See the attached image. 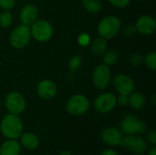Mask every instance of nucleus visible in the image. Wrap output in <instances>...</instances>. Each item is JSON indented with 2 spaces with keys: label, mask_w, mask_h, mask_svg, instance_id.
<instances>
[{
  "label": "nucleus",
  "mask_w": 156,
  "mask_h": 155,
  "mask_svg": "<svg viewBox=\"0 0 156 155\" xmlns=\"http://www.w3.org/2000/svg\"><path fill=\"white\" fill-rule=\"evenodd\" d=\"M23 122L16 114H5L0 122V132L6 139L17 140L23 133Z\"/></svg>",
  "instance_id": "obj_1"
},
{
  "label": "nucleus",
  "mask_w": 156,
  "mask_h": 155,
  "mask_svg": "<svg viewBox=\"0 0 156 155\" xmlns=\"http://www.w3.org/2000/svg\"><path fill=\"white\" fill-rule=\"evenodd\" d=\"M122 27V21L116 16H107L98 24V33L100 37L106 40L112 39L118 35Z\"/></svg>",
  "instance_id": "obj_2"
},
{
  "label": "nucleus",
  "mask_w": 156,
  "mask_h": 155,
  "mask_svg": "<svg viewBox=\"0 0 156 155\" xmlns=\"http://www.w3.org/2000/svg\"><path fill=\"white\" fill-rule=\"evenodd\" d=\"M120 130L125 135H138L146 132L147 125L136 116L128 114L125 115L120 124Z\"/></svg>",
  "instance_id": "obj_3"
},
{
  "label": "nucleus",
  "mask_w": 156,
  "mask_h": 155,
  "mask_svg": "<svg viewBox=\"0 0 156 155\" xmlns=\"http://www.w3.org/2000/svg\"><path fill=\"white\" fill-rule=\"evenodd\" d=\"M31 37L38 42H47L51 39L54 29L51 23L46 19H37L30 26Z\"/></svg>",
  "instance_id": "obj_4"
},
{
  "label": "nucleus",
  "mask_w": 156,
  "mask_h": 155,
  "mask_svg": "<svg viewBox=\"0 0 156 155\" xmlns=\"http://www.w3.org/2000/svg\"><path fill=\"white\" fill-rule=\"evenodd\" d=\"M30 27L26 25H19L16 26L9 36L10 45L16 49H21L27 47L31 40Z\"/></svg>",
  "instance_id": "obj_5"
},
{
  "label": "nucleus",
  "mask_w": 156,
  "mask_h": 155,
  "mask_svg": "<svg viewBox=\"0 0 156 155\" xmlns=\"http://www.w3.org/2000/svg\"><path fill=\"white\" fill-rule=\"evenodd\" d=\"M90 109V100L83 94L71 96L66 103V111L71 116H81Z\"/></svg>",
  "instance_id": "obj_6"
},
{
  "label": "nucleus",
  "mask_w": 156,
  "mask_h": 155,
  "mask_svg": "<svg viewBox=\"0 0 156 155\" xmlns=\"http://www.w3.org/2000/svg\"><path fill=\"white\" fill-rule=\"evenodd\" d=\"M112 81V71L105 64L98 65L92 72V83L99 90H106Z\"/></svg>",
  "instance_id": "obj_7"
},
{
  "label": "nucleus",
  "mask_w": 156,
  "mask_h": 155,
  "mask_svg": "<svg viewBox=\"0 0 156 155\" xmlns=\"http://www.w3.org/2000/svg\"><path fill=\"white\" fill-rule=\"evenodd\" d=\"M120 145L136 155L144 154L148 151V143L145 139L137 135H125L122 137Z\"/></svg>",
  "instance_id": "obj_8"
},
{
  "label": "nucleus",
  "mask_w": 156,
  "mask_h": 155,
  "mask_svg": "<svg viewBox=\"0 0 156 155\" xmlns=\"http://www.w3.org/2000/svg\"><path fill=\"white\" fill-rule=\"evenodd\" d=\"M5 105L9 113L19 115L25 111L27 102L25 97L20 92L11 91L5 97Z\"/></svg>",
  "instance_id": "obj_9"
},
{
  "label": "nucleus",
  "mask_w": 156,
  "mask_h": 155,
  "mask_svg": "<svg viewBox=\"0 0 156 155\" xmlns=\"http://www.w3.org/2000/svg\"><path fill=\"white\" fill-rule=\"evenodd\" d=\"M116 105V96L112 92H104L100 94L93 102L94 110L101 114H106L112 111Z\"/></svg>",
  "instance_id": "obj_10"
},
{
  "label": "nucleus",
  "mask_w": 156,
  "mask_h": 155,
  "mask_svg": "<svg viewBox=\"0 0 156 155\" xmlns=\"http://www.w3.org/2000/svg\"><path fill=\"white\" fill-rule=\"evenodd\" d=\"M112 84L115 90L119 94L129 96L134 91L135 84L133 79L126 74H118L112 79Z\"/></svg>",
  "instance_id": "obj_11"
},
{
  "label": "nucleus",
  "mask_w": 156,
  "mask_h": 155,
  "mask_svg": "<svg viewBox=\"0 0 156 155\" xmlns=\"http://www.w3.org/2000/svg\"><path fill=\"white\" fill-rule=\"evenodd\" d=\"M123 135L122 131L114 126H110L105 128L101 133V141L112 147L119 146L121 143V141L122 139Z\"/></svg>",
  "instance_id": "obj_12"
},
{
  "label": "nucleus",
  "mask_w": 156,
  "mask_h": 155,
  "mask_svg": "<svg viewBox=\"0 0 156 155\" xmlns=\"http://www.w3.org/2000/svg\"><path fill=\"white\" fill-rule=\"evenodd\" d=\"M135 27L137 32H139L142 35H152L154 33L156 29L155 18L149 15H143L137 18Z\"/></svg>",
  "instance_id": "obj_13"
},
{
  "label": "nucleus",
  "mask_w": 156,
  "mask_h": 155,
  "mask_svg": "<svg viewBox=\"0 0 156 155\" xmlns=\"http://www.w3.org/2000/svg\"><path fill=\"white\" fill-rule=\"evenodd\" d=\"M58 89H57V85L55 84V82L51 79H43L41 80L37 87V95L43 99V100H51L53 99L56 94H57Z\"/></svg>",
  "instance_id": "obj_14"
},
{
  "label": "nucleus",
  "mask_w": 156,
  "mask_h": 155,
  "mask_svg": "<svg viewBox=\"0 0 156 155\" xmlns=\"http://www.w3.org/2000/svg\"><path fill=\"white\" fill-rule=\"evenodd\" d=\"M38 16V9L36 5L28 4L24 5L19 13V18L20 22L23 25H26L27 26H30Z\"/></svg>",
  "instance_id": "obj_15"
},
{
  "label": "nucleus",
  "mask_w": 156,
  "mask_h": 155,
  "mask_svg": "<svg viewBox=\"0 0 156 155\" xmlns=\"http://www.w3.org/2000/svg\"><path fill=\"white\" fill-rule=\"evenodd\" d=\"M22 146L16 140L7 139L0 145V155H20Z\"/></svg>",
  "instance_id": "obj_16"
},
{
  "label": "nucleus",
  "mask_w": 156,
  "mask_h": 155,
  "mask_svg": "<svg viewBox=\"0 0 156 155\" xmlns=\"http://www.w3.org/2000/svg\"><path fill=\"white\" fill-rule=\"evenodd\" d=\"M19 138L21 146L29 151L36 150L40 144L38 136L33 132H23Z\"/></svg>",
  "instance_id": "obj_17"
},
{
  "label": "nucleus",
  "mask_w": 156,
  "mask_h": 155,
  "mask_svg": "<svg viewBox=\"0 0 156 155\" xmlns=\"http://www.w3.org/2000/svg\"><path fill=\"white\" fill-rule=\"evenodd\" d=\"M128 98H129L128 105H130L133 110L140 111L145 106V103H146L145 97L140 92L133 91L128 96Z\"/></svg>",
  "instance_id": "obj_18"
},
{
  "label": "nucleus",
  "mask_w": 156,
  "mask_h": 155,
  "mask_svg": "<svg viewBox=\"0 0 156 155\" xmlns=\"http://www.w3.org/2000/svg\"><path fill=\"white\" fill-rule=\"evenodd\" d=\"M90 45L92 53L96 56H101L107 50V40L101 37L94 38Z\"/></svg>",
  "instance_id": "obj_19"
},
{
  "label": "nucleus",
  "mask_w": 156,
  "mask_h": 155,
  "mask_svg": "<svg viewBox=\"0 0 156 155\" xmlns=\"http://www.w3.org/2000/svg\"><path fill=\"white\" fill-rule=\"evenodd\" d=\"M102 61H103V64H105L106 66L108 67H111L112 65H114L118 59H119V57H120V53L117 49H109V50H106L103 54H102Z\"/></svg>",
  "instance_id": "obj_20"
},
{
  "label": "nucleus",
  "mask_w": 156,
  "mask_h": 155,
  "mask_svg": "<svg viewBox=\"0 0 156 155\" xmlns=\"http://www.w3.org/2000/svg\"><path fill=\"white\" fill-rule=\"evenodd\" d=\"M86 11L91 14L98 13L101 10L102 5L101 0H81Z\"/></svg>",
  "instance_id": "obj_21"
},
{
  "label": "nucleus",
  "mask_w": 156,
  "mask_h": 155,
  "mask_svg": "<svg viewBox=\"0 0 156 155\" xmlns=\"http://www.w3.org/2000/svg\"><path fill=\"white\" fill-rule=\"evenodd\" d=\"M13 15L9 10H3L0 13V26L2 28H7L12 25Z\"/></svg>",
  "instance_id": "obj_22"
},
{
  "label": "nucleus",
  "mask_w": 156,
  "mask_h": 155,
  "mask_svg": "<svg viewBox=\"0 0 156 155\" xmlns=\"http://www.w3.org/2000/svg\"><path fill=\"white\" fill-rule=\"evenodd\" d=\"M144 62L145 63L146 67L153 70H156V52L154 50L150 51L144 58Z\"/></svg>",
  "instance_id": "obj_23"
},
{
  "label": "nucleus",
  "mask_w": 156,
  "mask_h": 155,
  "mask_svg": "<svg viewBox=\"0 0 156 155\" xmlns=\"http://www.w3.org/2000/svg\"><path fill=\"white\" fill-rule=\"evenodd\" d=\"M82 64V58L80 55H74L69 61V68L71 71H77Z\"/></svg>",
  "instance_id": "obj_24"
},
{
  "label": "nucleus",
  "mask_w": 156,
  "mask_h": 155,
  "mask_svg": "<svg viewBox=\"0 0 156 155\" xmlns=\"http://www.w3.org/2000/svg\"><path fill=\"white\" fill-rule=\"evenodd\" d=\"M129 62L133 67H140L144 63V57L138 53H133L129 58Z\"/></svg>",
  "instance_id": "obj_25"
},
{
  "label": "nucleus",
  "mask_w": 156,
  "mask_h": 155,
  "mask_svg": "<svg viewBox=\"0 0 156 155\" xmlns=\"http://www.w3.org/2000/svg\"><path fill=\"white\" fill-rule=\"evenodd\" d=\"M137 33L135 25H127L122 29V34L125 37H132Z\"/></svg>",
  "instance_id": "obj_26"
},
{
  "label": "nucleus",
  "mask_w": 156,
  "mask_h": 155,
  "mask_svg": "<svg viewBox=\"0 0 156 155\" xmlns=\"http://www.w3.org/2000/svg\"><path fill=\"white\" fill-rule=\"evenodd\" d=\"M78 43L81 47H87L90 43V37L87 33H81L78 37Z\"/></svg>",
  "instance_id": "obj_27"
},
{
  "label": "nucleus",
  "mask_w": 156,
  "mask_h": 155,
  "mask_svg": "<svg viewBox=\"0 0 156 155\" xmlns=\"http://www.w3.org/2000/svg\"><path fill=\"white\" fill-rule=\"evenodd\" d=\"M16 5V0H0V7L3 10L11 11Z\"/></svg>",
  "instance_id": "obj_28"
},
{
  "label": "nucleus",
  "mask_w": 156,
  "mask_h": 155,
  "mask_svg": "<svg viewBox=\"0 0 156 155\" xmlns=\"http://www.w3.org/2000/svg\"><path fill=\"white\" fill-rule=\"evenodd\" d=\"M111 5L116 8H124L126 7L132 0H108Z\"/></svg>",
  "instance_id": "obj_29"
},
{
  "label": "nucleus",
  "mask_w": 156,
  "mask_h": 155,
  "mask_svg": "<svg viewBox=\"0 0 156 155\" xmlns=\"http://www.w3.org/2000/svg\"><path fill=\"white\" fill-rule=\"evenodd\" d=\"M146 142L152 146L156 145V132L154 130H150L146 134Z\"/></svg>",
  "instance_id": "obj_30"
},
{
  "label": "nucleus",
  "mask_w": 156,
  "mask_h": 155,
  "mask_svg": "<svg viewBox=\"0 0 156 155\" xmlns=\"http://www.w3.org/2000/svg\"><path fill=\"white\" fill-rule=\"evenodd\" d=\"M117 100V104H119L122 107H125L128 105L129 102V98L127 95H122V94H119L118 97H116Z\"/></svg>",
  "instance_id": "obj_31"
},
{
  "label": "nucleus",
  "mask_w": 156,
  "mask_h": 155,
  "mask_svg": "<svg viewBox=\"0 0 156 155\" xmlns=\"http://www.w3.org/2000/svg\"><path fill=\"white\" fill-rule=\"evenodd\" d=\"M101 155H119V153L112 149H108V150H105L104 152H102Z\"/></svg>",
  "instance_id": "obj_32"
},
{
  "label": "nucleus",
  "mask_w": 156,
  "mask_h": 155,
  "mask_svg": "<svg viewBox=\"0 0 156 155\" xmlns=\"http://www.w3.org/2000/svg\"><path fill=\"white\" fill-rule=\"evenodd\" d=\"M147 155H156V147L155 146H153L150 150H149V152H148V154Z\"/></svg>",
  "instance_id": "obj_33"
},
{
  "label": "nucleus",
  "mask_w": 156,
  "mask_h": 155,
  "mask_svg": "<svg viewBox=\"0 0 156 155\" xmlns=\"http://www.w3.org/2000/svg\"><path fill=\"white\" fill-rule=\"evenodd\" d=\"M58 155H72V154H71V152H70V151H69V150H63V151H61V152L59 153V154Z\"/></svg>",
  "instance_id": "obj_34"
},
{
  "label": "nucleus",
  "mask_w": 156,
  "mask_h": 155,
  "mask_svg": "<svg viewBox=\"0 0 156 155\" xmlns=\"http://www.w3.org/2000/svg\"><path fill=\"white\" fill-rule=\"evenodd\" d=\"M152 103L154 106H155L156 104V95L155 94H153L152 95Z\"/></svg>",
  "instance_id": "obj_35"
},
{
  "label": "nucleus",
  "mask_w": 156,
  "mask_h": 155,
  "mask_svg": "<svg viewBox=\"0 0 156 155\" xmlns=\"http://www.w3.org/2000/svg\"><path fill=\"white\" fill-rule=\"evenodd\" d=\"M21 1H23V0H21Z\"/></svg>",
  "instance_id": "obj_36"
}]
</instances>
